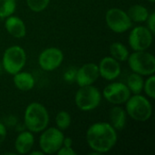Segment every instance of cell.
<instances>
[{
    "mask_svg": "<svg viewBox=\"0 0 155 155\" xmlns=\"http://www.w3.org/2000/svg\"><path fill=\"white\" fill-rule=\"evenodd\" d=\"M117 139V131L109 123H94L86 131L88 146L100 155L109 153L115 146Z\"/></svg>",
    "mask_w": 155,
    "mask_h": 155,
    "instance_id": "1",
    "label": "cell"
},
{
    "mask_svg": "<svg viewBox=\"0 0 155 155\" xmlns=\"http://www.w3.org/2000/svg\"><path fill=\"white\" fill-rule=\"evenodd\" d=\"M50 116L44 104L38 102L29 104L24 114V124L25 128L35 133H41L48 127Z\"/></svg>",
    "mask_w": 155,
    "mask_h": 155,
    "instance_id": "2",
    "label": "cell"
},
{
    "mask_svg": "<svg viewBox=\"0 0 155 155\" xmlns=\"http://www.w3.org/2000/svg\"><path fill=\"white\" fill-rule=\"evenodd\" d=\"M125 104V112L134 121L144 123L152 117V104L147 97L141 94L131 95Z\"/></svg>",
    "mask_w": 155,
    "mask_h": 155,
    "instance_id": "3",
    "label": "cell"
},
{
    "mask_svg": "<svg viewBox=\"0 0 155 155\" xmlns=\"http://www.w3.org/2000/svg\"><path fill=\"white\" fill-rule=\"evenodd\" d=\"M74 102L77 108L83 112H90L96 109L102 102V94L94 84L79 86Z\"/></svg>",
    "mask_w": 155,
    "mask_h": 155,
    "instance_id": "4",
    "label": "cell"
},
{
    "mask_svg": "<svg viewBox=\"0 0 155 155\" xmlns=\"http://www.w3.org/2000/svg\"><path fill=\"white\" fill-rule=\"evenodd\" d=\"M26 63V54L23 47L19 45H12L5 49L2 57V67L9 74L23 70Z\"/></svg>",
    "mask_w": 155,
    "mask_h": 155,
    "instance_id": "5",
    "label": "cell"
},
{
    "mask_svg": "<svg viewBox=\"0 0 155 155\" xmlns=\"http://www.w3.org/2000/svg\"><path fill=\"white\" fill-rule=\"evenodd\" d=\"M128 64L134 73L142 76L152 75L155 72L154 55L146 51H134L128 56Z\"/></svg>",
    "mask_w": 155,
    "mask_h": 155,
    "instance_id": "6",
    "label": "cell"
},
{
    "mask_svg": "<svg viewBox=\"0 0 155 155\" xmlns=\"http://www.w3.org/2000/svg\"><path fill=\"white\" fill-rule=\"evenodd\" d=\"M39 138L40 150L45 154H54L63 146L64 135L57 127H47L41 132Z\"/></svg>",
    "mask_w": 155,
    "mask_h": 155,
    "instance_id": "7",
    "label": "cell"
},
{
    "mask_svg": "<svg viewBox=\"0 0 155 155\" xmlns=\"http://www.w3.org/2000/svg\"><path fill=\"white\" fill-rule=\"evenodd\" d=\"M105 22L109 29L116 34H124L130 30L133 25V22L127 12L118 7H113L107 10Z\"/></svg>",
    "mask_w": 155,
    "mask_h": 155,
    "instance_id": "8",
    "label": "cell"
},
{
    "mask_svg": "<svg viewBox=\"0 0 155 155\" xmlns=\"http://www.w3.org/2000/svg\"><path fill=\"white\" fill-rule=\"evenodd\" d=\"M153 41V34L147 26L138 25L134 27L128 36V43L134 51H146Z\"/></svg>",
    "mask_w": 155,
    "mask_h": 155,
    "instance_id": "9",
    "label": "cell"
},
{
    "mask_svg": "<svg viewBox=\"0 0 155 155\" xmlns=\"http://www.w3.org/2000/svg\"><path fill=\"white\" fill-rule=\"evenodd\" d=\"M131 95L132 93L130 92L126 84L119 82L109 84L103 91V96L104 99L114 105L125 104Z\"/></svg>",
    "mask_w": 155,
    "mask_h": 155,
    "instance_id": "10",
    "label": "cell"
},
{
    "mask_svg": "<svg viewBox=\"0 0 155 155\" xmlns=\"http://www.w3.org/2000/svg\"><path fill=\"white\" fill-rule=\"evenodd\" d=\"M64 61V54L57 47H48L43 50L38 56L39 66L46 72L56 70Z\"/></svg>",
    "mask_w": 155,
    "mask_h": 155,
    "instance_id": "11",
    "label": "cell"
},
{
    "mask_svg": "<svg viewBox=\"0 0 155 155\" xmlns=\"http://www.w3.org/2000/svg\"><path fill=\"white\" fill-rule=\"evenodd\" d=\"M100 77L98 64L94 63H87L76 70L75 82L79 86H86L94 84Z\"/></svg>",
    "mask_w": 155,
    "mask_h": 155,
    "instance_id": "12",
    "label": "cell"
},
{
    "mask_svg": "<svg viewBox=\"0 0 155 155\" xmlns=\"http://www.w3.org/2000/svg\"><path fill=\"white\" fill-rule=\"evenodd\" d=\"M98 69L100 76L106 81L115 80L120 76L122 72L120 62L112 56L104 57L98 64Z\"/></svg>",
    "mask_w": 155,
    "mask_h": 155,
    "instance_id": "13",
    "label": "cell"
},
{
    "mask_svg": "<svg viewBox=\"0 0 155 155\" xmlns=\"http://www.w3.org/2000/svg\"><path fill=\"white\" fill-rule=\"evenodd\" d=\"M5 28L11 36L17 39H21L26 35V26L25 22L16 15H11L5 18Z\"/></svg>",
    "mask_w": 155,
    "mask_h": 155,
    "instance_id": "14",
    "label": "cell"
},
{
    "mask_svg": "<svg viewBox=\"0 0 155 155\" xmlns=\"http://www.w3.org/2000/svg\"><path fill=\"white\" fill-rule=\"evenodd\" d=\"M35 144V136L30 131L21 132L15 141V149L19 154L29 153Z\"/></svg>",
    "mask_w": 155,
    "mask_h": 155,
    "instance_id": "15",
    "label": "cell"
},
{
    "mask_svg": "<svg viewBox=\"0 0 155 155\" xmlns=\"http://www.w3.org/2000/svg\"><path fill=\"white\" fill-rule=\"evenodd\" d=\"M13 82L15 86L22 91V92H28L35 87V81L32 74L28 72L20 71L13 75Z\"/></svg>",
    "mask_w": 155,
    "mask_h": 155,
    "instance_id": "16",
    "label": "cell"
},
{
    "mask_svg": "<svg viewBox=\"0 0 155 155\" xmlns=\"http://www.w3.org/2000/svg\"><path fill=\"white\" fill-rule=\"evenodd\" d=\"M126 118L127 114L124 108L119 105H114L109 113V119L110 124L116 130L122 131L126 124Z\"/></svg>",
    "mask_w": 155,
    "mask_h": 155,
    "instance_id": "17",
    "label": "cell"
},
{
    "mask_svg": "<svg viewBox=\"0 0 155 155\" xmlns=\"http://www.w3.org/2000/svg\"><path fill=\"white\" fill-rule=\"evenodd\" d=\"M127 14H128L130 19L132 20V22L143 23L148 18L150 13L144 5H134L128 9Z\"/></svg>",
    "mask_w": 155,
    "mask_h": 155,
    "instance_id": "18",
    "label": "cell"
},
{
    "mask_svg": "<svg viewBox=\"0 0 155 155\" xmlns=\"http://www.w3.org/2000/svg\"><path fill=\"white\" fill-rule=\"evenodd\" d=\"M110 54L111 56L118 62L127 61L130 54L127 47L120 42H114L110 45Z\"/></svg>",
    "mask_w": 155,
    "mask_h": 155,
    "instance_id": "19",
    "label": "cell"
},
{
    "mask_svg": "<svg viewBox=\"0 0 155 155\" xmlns=\"http://www.w3.org/2000/svg\"><path fill=\"white\" fill-rule=\"evenodd\" d=\"M143 84L144 81L143 76L134 72L128 76L126 82L127 87L129 88L130 92L134 94H139L142 93L143 89Z\"/></svg>",
    "mask_w": 155,
    "mask_h": 155,
    "instance_id": "20",
    "label": "cell"
},
{
    "mask_svg": "<svg viewBox=\"0 0 155 155\" xmlns=\"http://www.w3.org/2000/svg\"><path fill=\"white\" fill-rule=\"evenodd\" d=\"M16 9V0H0V18L5 19Z\"/></svg>",
    "mask_w": 155,
    "mask_h": 155,
    "instance_id": "21",
    "label": "cell"
},
{
    "mask_svg": "<svg viewBox=\"0 0 155 155\" xmlns=\"http://www.w3.org/2000/svg\"><path fill=\"white\" fill-rule=\"evenodd\" d=\"M71 123H72L71 115L66 111H60L57 113L55 116V124L59 130L64 131L68 129L71 125Z\"/></svg>",
    "mask_w": 155,
    "mask_h": 155,
    "instance_id": "22",
    "label": "cell"
},
{
    "mask_svg": "<svg viewBox=\"0 0 155 155\" xmlns=\"http://www.w3.org/2000/svg\"><path fill=\"white\" fill-rule=\"evenodd\" d=\"M29 9L35 13L43 12L48 6L50 0H25Z\"/></svg>",
    "mask_w": 155,
    "mask_h": 155,
    "instance_id": "23",
    "label": "cell"
},
{
    "mask_svg": "<svg viewBox=\"0 0 155 155\" xmlns=\"http://www.w3.org/2000/svg\"><path fill=\"white\" fill-rule=\"evenodd\" d=\"M145 94L151 98L154 99L155 98V77L153 74L149 75L146 81H144L143 84V89Z\"/></svg>",
    "mask_w": 155,
    "mask_h": 155,
    "instance_id": "24",
    "label": "cell"
},
{
    "mask_svg": "<svg viewBox=\"0 0 155 155\" xmlns=\"http://www.w3.org/2000/svg\"><path fill=\"white\" fill-rule=\"evenodd\" d=\"M75 75H76V70H74V68H70L64 73V79L67 83H73L75 81Z\"/></svg>",
    "mask_w": 155,
    "mask_h": 155,
    "instance_id": "25",
    "label": "cell"
},
{
    "mask_svg": "<svg viewBox=\"0 0 155 155\" xmlns=\"http://www.w3.org/2000/svg\"><path fill=\"white\" fill-rule=\"evenodd\" d=\"M147 23V27L148 29L154 35L155 33V13H151L149 14L148 18L145 21Z\"/></svg>",
    "mask_w": 155,
    "mask_h": 155,
    "instance_id": "26",
    "label": "cell"
},
{
    "mask_svg": "<svg viewBox=\"0 0 155 155\" xmlns=\"http://www.w3.org/2000/svg\"><path fill=\"white\" fill-rule=\"evenodd\" d=\"M57 155H76V152L72 148L68 146H62L56 153Z\"/></svg>",
    "mask_w": 155,
    "mask_h": 155,
    "instance_id": "27",
    "label": "cell"
},
{
    "mask_svg": "<svg viewBox=\"0 0 155 155\" xmlns=\"http://www.w3.org/2000/svg\"><path fill=\"white\" fill-rule=\"evenodd\" d=\"M6 134H7V131L5 126L2 123H0V144H2L5 142L6 138Z\"/></svg>",
    "mask_w": 155,
    "mask_h": 155,
    "instance_id": "28",
    "label": "cell"
},
{
    "mask_svg": "<svg viewBox=\"0 0 155 155\" xmlns=\"http://www.w3.org/2000/svg\"><path fill=\"white\" fill-rule=\"evenodd\" d=\"M63 145L64 146L72 147V145H73V140L70 137H64V142H63Z\"/></svg>",
    "mask_w": 155,
    "mask_h": 155,
    "instance_id": "29",
    "label": "cell"
},
{
    "mask_svg": "<svg viewBox=\"0 0 155 155\" xmlns=\"http://www.w3.org/2000/svg\"><path fill=\"white\" fill-rule=\"evenodd\" d=\"M29 154L30 155H44L45 153H44L42 151H31V152L29 153Z\"/></svg>",
    "mask_w": 155,
    "mask_h": 155,
    "instance_id": "30",
    "label": "cell"
},
{
    "mask_svg": "<svg viewBox=\"0 0 155 155\" xmlns=\"http://www.w3.org/2000/svg\"><path fill=\"white\" fill-rule=\"evenodd\" d=\"M147 1H149L150 3H154L155 0H147Z\"/></svg>",
    "mask_w": 155,
    "mask_h": 155,
    "instance_id": "31",
    "label": "cell"
}]
</instances>
